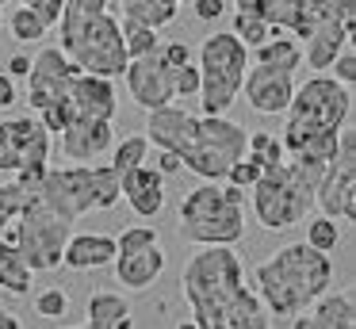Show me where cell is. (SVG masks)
<instances>
[{
  "label": "cell",
  "instance_id": "cell-1",
  "mask_svg": "<svg viewBox=\"0 0 356 329\" xmlns=\"http://www.w3.org/2000/svg\"><path fill=\"white\" fill-rule=\"evenodd\" d=\"M180 291L200 329H272V314L245 287L234 245H200L180 272Z\"/></svg>",
  "mask_w": 356,
  "mask_h": 329
},
{
  "label": "cell",
  "instance_id": "cell-2",
  "mask_svg": "<svg viewBox=\"0 0 356 329\" xmlns=\"http://www.w3.org/2000/svg\"><path fill=\"white\" fill-rule=\"evenodd\" d=\"M257 298L272 318H295L318 295H325L333 283V264L325 252H318L307 241H291L276 249L268 260H261L253 272Z\"/></svg>",
  "mask_w": 356,
  "mask_h": 329
},
{
  "label": "cell",
  "instance_id": "cell-3",
  "mask_svg": "<svg viewBox=\"0 0 356 329\" xmlns=\"http://www.w3.org/2000/svg\"><path fill=\"white\" fill-rule=\"evenodd\" d=\"M325 165L307 157H284L276 165H264L253 191V214L264 230H287L299 226L314 207V191Z\"/></svg>",
  "mask_w": 356,
  "mask_h": 329
},
{
  "label": "cell",
  "instance_id": "cell-4",
  "mask_svg": "<svg viewBox=\"0 0 356 329\" xmlns=\"http://www.w3.org/2000/svg\"><path fill=\"white\" fill-rule=\"evenodd\" d=\"M245 237V191L207 180L180 199V241L238 245Z\"/></svg>",
  "mask_w": 356,
  "mask_h": 329
},
{
  "label": "cell",
  "instance_id": "cell-5",
  "mask_svg": "<svg viewBox=\"0 0 356 329\" xmlns=\"http://www.w3.org/2000/svg\"><path fill=\"white\" fill-rule=\"evenodd\" d=\"M24 188H27L24 207H19L16 222H12L0 237L19 252V260H24L31 272H54V268L62 264V249L73 237V226H77V222L62 218V214L39 195L35 184H24Z\"/></svg>",
  "mask_w": 356,
  "mask_h": 329
},
{
  "label": "cell",
  "instance_id": "cell-6",
  "mask_svg": "<svg viewBox=\"0 0 356 329\" xmlns=\"http://www.w3.org/2000/svg\"><path fill=\"white\" fill-rule=\"evenodd\" d=\"M39 195L54 207L62 218L77 222L88 211H108L119 203V172L111 165H70L50 168L35 180Z\"/></svg>",
  "mask_w": 356,
  "mask_h": 329
},
{
  "label": "cell",
  "instance_id": "cell-7",
  "mask_svg": "<svg viewBox=\"0 0 356 329\" xmlns=\"http://www.w3.org/2000/svg\"><path fill=\"white\" fill-rule=\"evenodd\" d=\"M249 69V46L234 31H215L200 46V99L203 115H226L241 96V77Z\"/></svg>",
  "mask_w": 356,
  "mask_h": 329
},
{
  "label": "cell",
  "instance_id": "cell-8",
  "mask_svg": "<svg viewBox=\"0 0 356 329\" xmlns=\"http://www.w3.org/2000/svg\"><path fill=\"white\" fill-rule=\"evenodd\" d=\"M245 138L249 130L238 127L234 119H226V115H200L195 138L180 153V165L188 172L203 176V180H226V168L245 153Z\"/></svg>",
  "mask_w": 356,
  "mask_h": 329
},
{
  "label": "cell",
  "instance_id": "cell-9",
  "mask_svg": "<svg viewBox=\"0 0 356 329\" xmlns=\"http://www.w3.org/2000/svg\"><path fill=\"white\" fill-rule=\"evenodd\" d=\"M353 115V88H345L333 77H310L307 84H295L287 122H299L307 130H341Z\"/></svg>",
  "mask_w": 356,
  "mask_h": 329
},
{
  "label": "cell",
  "instance_id": "cell-10",
  "mask_svg": "<svg viewBox=\"0 0 356 329\" xmlns=\"http://www.w3.org/2000/svg\"><path fill=\"white\" fill-rule=\"evenodd\" d=\"M314 203L330 218H356V134L341 127L337 138V157L325 165L322 180H318Z\"/></svg>",
  "mask_w": 356,
  "mask_h": 329
},
{
  "label": "cell",
  "instance_id": "cell-11",
  "mask_svg": "<svg viewBox=\"0 0 356 329\" xmlns=\"http://www.w3.org/2000/svg\"><path fill=\"white\" fill-rule=\"evenodd\" d=\"M50 161V130L39 115H16L0 122V172H19Z\"/></svg>",
  "mask_w": 356,
  "mask_h": 329
},
{
  "label": "cell",
  "instance_id": "cell-12",
  "mask_svg": "<svg viewBox=\"0 0 356 329\" xmlns=\"http://www.w3.org/2000/svg\"><path fill=\"white\" fill-rule=\"evenodd\" d=\"M77 73H81V65L65 58L62 46H42L35 54L31 69H27V104H31V111H42L47 104L62 99Z\"/></svg>",
  "mask_w": 356,
  "mask_h": 329
},
{
  "label": "cell",
  "instance_id": "cell-13",
  "mask_svg": "<svg viewBox=\"0 0 356 329\" xmlns=\"http://www.w3.org/2000/svg\"><path fill=\"white\" fill-rule=\"evenodd\" d=\"M123 77H127V88H131V99L138 107H146V111L177 99V92H172V65L165 61L161 46L142 54V58H131Z\"/></svg>",
  "mask_w": 356,
  "mask_h": 329
},
{
  "label": "cell",
  "instance_id": "cell-14",
  "mask_svg": "<svg viewBox=\"0 0 356 329\" xmlns=\"http://www.w3.org/2000/svg\"><path fill=\"white\" fill-rule=\"evenodd\" d=\"M241 15L264 19L272 31H291L295 38H307L310 27L325 15L330 0H234Z\"/></svg>",
  "mask_w": 356,
  "mask_h": 329
},
{
  "label": "cell",
  "instance_id": "cell-15",
  "mask_svg": "<svg viewBox=\"0 0 356 329\" xmlns=\"http://www.w3.org/2000/svg\"><path fill=\"white\" fill-rule=\"evenodd\" d=\"M241 92L245 104L261 115H280L287 111L295 92V69L287 65H264V61H249L245 77H241Z\"/></svg>",
  "mask_w": 356,
  "mask_h": 329
},
{
  "label": "cell",
  "instance_id": "cell-16",
  "mask_svg": "<svg viewBox=\"0 0 356 329\" xmlns=\"http://www.w3.org/2000/svg\"><path fill=\"white\" fill-rule=\"evenodd\" d=\"M65 104H70V122L73 119H115V84L111 77H96L81 69L65 88Z\"/></svg>",
  "mask_w": 356,
  "mask_h": 329
},
{
  "label": "cell",
  "instance_id": "cell-17",
  "mask_svg": "<svg viewBox=\"0 0 356 329\" xmlns=\"http://www.w3.org/2000/svg\"><path fill=\"white\" fill-rule=\"evenodd\" d=\"M195 127H200V115L184 111V107H154L146 122V142H154L157 150H169V153H184L195 138Z\"/></svg>",
  "mask_w": 356,
  "mask_h": 329
},
{
  "label": "cell",
  "instance_id": "cell-18",
  "mask_svg": "<svg viewBox=\"0 0 356 329\" xmlns=\"http://www.w3.org/2000/svg\"><path fill=\"white\" fill-rule=\"evenodd\" d=\"M119 195H127V203H131L134 214H142V218H157L165 207V176L157 172L154 165H134L127 168V172H119Z\"/></svg>",
  "mask_w": 356,
  "mask_h": 329
},
{
  "label": "cell",
  "instance_id": "cell-19",
  "mask_svg": "<svg viewBox=\"0 0 356 329\" xmlns=\"http://www.w3.org/2000/svg\"><path fill=\"white\" fill-rule=\"evenodd\" d=\"M302 42H307V46H302V58H307L310 69H330L333 58L353 42V31H348L345 23L330 12V4H325V15L310 27V35L302 38Z\"/></svg>",
  "mask_w": 356,
  "mask_h": 329
},
{
  "label": "cell",
  "instance_id": "cell-20",
  "mask_svg": "<svg viewBox=\"0 0 356 329\" xmlns=\"http://www.w3.org/2000/svg\"><path fill=\"white\" fill-rule=\"evenodd\" d=\"M115 130L108 119H73L62 130V153L70 161H96L111 150Z\"/></svg>",
  "mask_w": 356,
  "mask_h": 329
},
{
  "label": "cell",
  "instance_id": "cell-21",
  "mask_svg": "<svg viewBox=\"0 0 356 329\" xmlns=\"http://www.w3.org/2000/svg\"><path fill=\"white\" fill-rule=\"evenodd\" d=\"M115 280L123 283V287H131V291H142V287H149V283H157V275L165 272V249H161V241L157 245H146V249H138V252H115Z\"/></svg>",
  "mask_w": 356,
  "mask_h": 329
},
{
  "label": "cell",
  "instance_id": "cell-22",
  "mask_svg": "<svg viewBox=\"0 0 356 329\" xmlns=\"http://www.w3.org/2000/svg\"><path fill=\"white\" fill-rule=\"evenodd\" d=\"M115 260V237L108 234H73L62 249V264L70 272H88Z\"/></svg>",
  "mask_w": 356,
  "mask_h": 329
},
{
  "label": "cell",
  "instance_id": "cell-23",
  "mask_svg": "<svg viewBox=\"0 0 356 329\" xmlns=\"http://www.w3.org/2000/svg\"><path fill=\"white\" fill-rule=\"evenodd\" d=\"M88 326L96 329H131V306L119 291H96L85 303Z\"/></svg>",
  "mask_w": 356,
  "mask_h": 329
},
{
  "label": "cell",
  "instance_id": "cell-24",
  "mask_svg": "<svg viewBox=\"0 0 356 329\" xmlns=\"http://www.w3.org/2000/svg\"><path fill=\"white\" fill-rule=\"evenodd\" d=\"M310 321H314V329H356V306L348 295H333V291H325V295H318L314 303L307 306Z\"/></svg>",
  "mask_w": 356,
  "mask_h": 329
},
{
  "label": "cell",
  "instance_id": "cell-25",
  "mask_svg": "<svg viewBox=\"0 0 356 329\" xmlns=\"http://www.w3.org/2000/svg\"><path fill=\"white\" fill-rule=\"evenodd\" d=\"M119 8H123V19L146 23V27L161 31V27H169V23L177 19L180 0H119Z\"/></svg>",
  "mask_w": 356,
  "mask_h": 329
},
{
  "label": "cell",
  "instance_id": "cell-26",
  "mask_svg": "<svg viewBox=\"0 0 356 329\" xmlns=\"http://www.w3.org/2000/svg\"><path fill=\"white\" fill-rule=\"evenodd\" d=\"M253 61H264V65H287L299 69L302 65V46L295 38H284V31H276L272 38H264L261 46H253Z\"/></svg>",
  "mask_w": 356,
  "mask_h": 329
},
{
  "label": "cell",
  "instance_id": "cell-27",
  "mask_svg": "<svg viewBox=\"0 0 356 329\" xmlns=\"http://www.w3.org/2000/svg\"><path fill=\"white\" fill-rule=\"evenodd\" d=\"M31 275L35 272L19 260V252L0 237V287L8 291V295H27L31 291Z\"/></svg>",
  "mask_w": 356,
  "mask_h": 329
},
{
  "label": "cell",
  "instance_id": "cell-28",
  "mask_svg": "<svg viewBox=\"0 0 356 329\" xmlns=\"http://www.w3.org/2000/svg\"><path fill=\"white\" fill-rule=\"evenodd\" d=\"M8 31H12V38L16 42H39V38H47V23L39 19V12L35 8H27V4H19V8H12V15L8 19Z\"/></svg>",
  "mask_w": 356,
  "mask_h": 329
},
{
  "label": "cell",
  "instance_id": "cell-29",
  "mask_svg": "<svg viewBox=\"0 0 356 329\" xmlns=\"http://www.w3.org/2000/svg\"><path fill=\"white\" fill-rule=\"evenodd\" d=\"M119 31H123L127 58H142V54H149V50H157V46H161V35H157L154 27H146V23L123 19V23H119Z\"/></svg>",
  "mask_w": 356,
  "mask_h": 329
},
{
  "label": "cell",
  "instance_id": "cell-30",
  "mask_svg": "<svg viewBox=\"0 0 356 329\" xmlns=\"http://www.w3.org/2000/svg\"><path fill=\"white\" fill-rule=\"evenodd\" d=\"M146 153H149L146 134H134V138H123L119 145H111V161H108V165L115 168V172H127V168L142 165V161H146Z\"/></svg>",
  "mask_w": 356,
  "mask_h": 329
},
{
  "label": "cell",
  "instance_id": "cell-31",
  "mask_svg": "<svg viewBox=\"0 0 356 329\" xmlns=\"http://www.w3.org/2000/svg\"><path fill=\"white\" fill-rule=\"evenodd\" d=\"M307 245H314L318 252H333L341 245V230L337 218L330 214H318V218H307Z\"/></svg>",
  "mask_w": 356,
  "mask_h": 329
},
{
  "label": "cell",
  "instance_id": "cell-32",
  "mask_svg": "<svg viewBox=\"0 0 356 329\" xmlns=\"http://www.w3.org/2000/svg\"><path fill=\"white\" fill-rule=\"evenodd\" d=\"M264 172V161H261V153H253V150H245L238 161H234L230 168H226V184H234V188H241V191H249L257 184V176Z\"/></svg>",
  "mask_w": 356,
  "mask_h": 329
},
{
  "label": "cell",
  "instance_id": "cell-33",
  "mask_svg": "<svg viewBox=\"0 0 356 329\" xmlns=\"http://www.w3.org/2000/svg\"><path fill=\"white\" fill-rule=\"evenodd\" d=\"M24 195H27V188L24 184H0V234L16 222V214H19V207H24Z\"/></svg>",
  "mask_w": 356,
  "mask_h": 329
},
{
  "label": "cell",
  "instance_id": "cell-34",
  "mask_svg": "<svg viewBox=\"0 0 356 329\" xmlns=\"http://www.w3.org/2000/svg\"><path fill=\"white\" fill-rule=\"evenodd\" d=\"M234 35H238L241 42L253 50V46H261L264 38H272L276 31H272L264 19H253V15H241V12H238V15H234Z\"/></svg>",
  "mask_w": 356,
  "mask_h": 329
},
{
  "label": "cell",
  "instance_id": "cell-35",
  "mask_svg": "<svg viewBox=\"0 0 356 329\" xmlns=\"http://www.w3.org/2000/svg\"><path fill=\"white\" fill-rule=\"evenodd\" d=\"M35 314L39 318H65L70 314V295L62 287H47L35 295Z\"/></svg>",
  "mask_w": 356,
  "mask_h": 329
},
{
  "label": "cell",
  "instance_id": "cell-36",
  "mask_svg": "<svg viewBox=\"0 0 356 329\" xmlns=\"http://www.w3.org/2000/svg\"><path fill=\"white\" fill-rule=\"evenodd\" d=\"M157 241H161V237H157V226H131L115 237V252H138V249L157 245Z\"/></svg>",
  "mask_w": 356,
  "mask_h": 329
},
{
  "label": "cell",
  "instance_id": "cell-37",
  "mask_svg": "<svg viewBox=\"0 0 356 329\" xmlns=\"http://www.w3.org/2000/svg\"><path fill=\"white\" fill-rule=\"evenodd\" d=\"M172 92H177V99H192V96H200V65L184 61V65L172 69Z\"/></svg>",
  "mask_w": 356,
  "mask_h": 329
},
{
  "label": "cell",
  "instance_id": "cell-38",
  "mask_svg": "<svg viewBox=\"0 0 356 329\" xmlns=\"http://www.w3.org/2000/svg\"><path fill=\"white\" fill-rule=\"evenodd\" d=\"M330 69H333V81H341L345 88H353V81H356V54H353V42H348L345 50L333 58Z\"/></svg>",
  "mask_w": 356,
  "mask_h": 329
},
{
  "label": "cell",
  "instance_id": "cell-39",
  "mask_svg": "<svg viewBox=\"0 0 356 329\" xmlns=\"http://www.w3.org/2000/svg\"><path fill=\"white\" fill-rule=\"evenodd\" d=\"M192 8H195V19L200 23H215L226 12V0H192Z\"/></svg>",
  "mask_w": 356,
  "mask_h": 329
},
{
  "label": "cell",
  "instance_id": "cell-40",
  "mask_svg": "<svg viewBox=\"0 0 356 329\" xmlns=\"http://www.w3.org/2000/svg\"><path fill=\"white\" fill-rule=\"evenodd\" d=\"M253 153H261L264 165H276V161H284V157H287V153H284V142H280L276 134H268V138L261 142V150H253Z\"/></svg>",
  "mask_w": 356,
  "mask_h": 329
},
{
  "label": "cell",
  "instance_id": "cell-41",
  "mask_svg": "<svg viewBox=\"0 0 356 329\" xmlns=\"http://www.w3.org/2000/svg\"><path fill=\"white\" fill-rule=\"evenodd\" d=\"M330 12L356 35V0H330Z\"/></svg>",
  "mask_w": 356,
  "mask_h": 329
},
{
  "label": "cell",
  "instance_id": "cell-42",
  "mask_svg": "<svg viewBox=\"0 0 356 329\" xmlns=\"http://www.w3.org/2000/svg\"><path fill=\"white\" fill-rule=\"evenodd\" d=\"M62 4L65 0H39L35 12H39V19L47 23V27H58V19H62Z\"/></svg>",
  "mask_w": 356,
  "mask_h": 329
},
{
  "label": "cell",
  "instance_id": "cell-43",
  "mask_svg": "<svg viewBox=\"0 0 356 329\" xmlns=\"http://www.w3.org/2000/svg\"><path fill=\"white\" fill-rule=\"evenodd\" d=\"M161 54H165V61H169L172 69L184 65V61H192V50H188V42H165Z\"/></svg>",
  "mask_w": 356,
  "mask_h": 329
},
{
  "label": "cell",
  "instance_id": "cell-44",
  "mask_svg": "<svg viewBox=\"0 0 356 329\" xmlns=\"http://www.w3.org/2000/svg\"><path fill=\"white\" fill-rule=\"evenodd\" d=\"M12 104H19V92H16V77L0 73V111H4V107H12Z\"/></svg>",
  "mask_w": 356,
  "mask_h": 329
},
{
  "label": "cell",
  "instance_id": "cell-45",
  "mask_svg": "<svg viewBox=\"0 0 356 329\" xmlns=\"http://www.w3.org/2000/svg\"><path fill=\"white\" fill-rule=\"evenodd\" d=\"M180 168H184V165H180L177 153L161 150V157H157V172H161V176H172V172H180Z\"/></svg>",
  "mask_w": 356,
  "mask_h": 329
},
{
  "label": "cell",
  "instance_id": "cell-46",
  "mask_svg": "<svg viewBox=\"0 0 356 329\" xmlns=\"http://www.w3.org/2000/svg\"><path fill=\"white\" fill-rule=\"evenodd\" d=\"M27 69H31V58H27V54H16V58L8 61V77H27Z\"/></svg>",
  "mask_w": 356,
  "mask_h": 329
},
{
  "label": "cell",
  "instance_id": "cell-47",
  "mask_svg": "<svg viewBox=\"0 0 356 329\" xmlns=\"http://www.w3.org/2000/svg\"><path fill=\"white\" fill-rule=\"evenodd\" d=\"M0 329H24V326H19V318L12 310H0Z\"/></svg>",
  "mask_w": 356,
  "mask_h": 329
},
{
  "label": "cell",
  "instance_id": "cell-48",
  "mask_svg": "<svg viewBox=\"0 0 356 329\" xmlns=\"http://www.w3.org/2000/svg\"><path fill=\"white\" fill-rule=\"evenodd\" d=\"M291 329H314V321H310V314H307V310H302V314H295Z\"/></svg>",
  "mask_w": 356,
  "mask_h": 329
},
{
  "label": "cell",
  "instance_id": "cell-49",
  "mask_svg": "<svg viewBox=\"0 0 356 329\" xmlns=\"http://www.w3.org/2000/svg\"><path fill=\"white\" fill-rule=\"evenodd\" d=\"M177 329H200V326H195V321H180Z\"/></svg>",
  "mask_w": 356,
  "mask_h": 329
},
{
  "label": "cell",
  "instance_id": "cell-50",
  "mask_svg": "<svg viewBox=\"0 0 356 329\" xmlns=\"http://www.w3.org/2000/svg\"><path fill=\"white\" fill-rule=\"evenodd\" d=\"M19 4H27V8H35V4H39V0H19Z\"/></svg>",
  "mask_w": 356,
  "mask_h": 329
},
{
  "label": "cell",
  "instance_id": "cell-51",
  "mask_svg": "<svg viewBox=\"0 0 356 329\" xmlns=\"http://www.w3.org/2000/svg\"><path fill=\"white\" fill-rule=\"evenodd\" d=\"M70 329H96V326H88V321H85V326H70Z\"/></svg>",
  "mask_w": 356,
  "mask_h": 329
},
{
  "label": "cell",
  "instance_id": "cell-52",
  "mask_svg": "<svg viewBox=\"0 0 356 329\" xmlns=\"http://www.w3.org/2000/svg\"><path fill=\"white\" fill-rule=\"evenodd\" d=\"M0 27H4V12H0Z\"/></svg>",
  "mask_w": 356,
  "mask_h": 329
},
{
  "label": "cell",
  "instance_id": "cell-53",
  "mask_svg": "<svg viewBox=\"0 0 356 329\" xmlns=\"http://www.w3.org/2000/svg\"><path fill=\"white\" fill-rule=\"evenodd\" d=\"M4 4H12V0H0V8H4Z\"/></svg>",
  "mask_w": 356,
  "mask_h": 329
},
{
  "label": "cell",
  "instance_id": "cell-54",
  "mask_svg": "<svg viewBox=\"0 0 356 329\" xmlns=\"http://www.w3.org/2000/svg\"><path fill=\"white\" fill-rule=\"evenodd\" d=\"M180 4H192V0H180Z\"/></svg>",
  "mask_w": 356,
  "mask_h": 329
}]
</instances>
